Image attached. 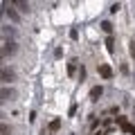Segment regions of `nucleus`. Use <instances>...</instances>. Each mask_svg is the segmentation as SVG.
<instances>
[{
	"instance_id": "obj_1",
	"label": "nucleus",
	"mask_w": 135,
	"mask_h": 135,
	"mask_svg": "<svg viewBox=\"0 0 135 135\" xmlns=\"http://www.w3.org/2000/svg\"><path fill=\"white\" fill-rule=\"evenodd\" d=\"M99 74L104 79H110L113 77V70H110V65H99Z\"/></svg>"
},
{
	"instance_id": "obj_2",
	"label": "nucleus",
	"mask_w": 135,
	"mask_h": 135,
	"mask_svg": "<svg viewBox=\"0 0 135 135\" xmlns=\"http://www.w3.org/2000/svg\"><path fill=\"white\" fill-rule=\"evenodd\" d=\"M101 92H104V88H101V86H95V88L90 90V99H92V101H97V99L101 97Z\"/></svg>"
},
{
	"instance_id": "obj_3",
	"label": "nucleus",
	"mask_w": 135,
	"mask_h": 135,
	"mask_svg": "<svg viewBox=\"0 0 135 135\" xmlns=\"http://www.w3.org/2000/svg\"><path fill=\"white\" fill-rule=\"evenodd\" d=\"M11 79H14V74H11L9 70H7V68H5V70H2V81L7 83V81H11Z\"/></svg>"
},
{
	"instance_id": "obj_4",
	"label": "nucleus",
	"mask_w": 135,
	"mask_h": 135,
	"mask_svg": "<svg viewBox=\"0 0 135 135\" xmlns=\"http://www.w3.org/2000/svg\"><path fill=\"white\" fill-rule=\"evenodd\" d=\"M14 5L18 7V9L23 11V14H27V11H29V5H27V2H14Z\"/></svg>"
},
{
	"instance_id": "obj_5",
	"label": "nucleus",
	"mask_w": 135,
	"mask_h": 135,
	"mask_svg": "<svg viewBox=\"0 0 135 135\" xmlns=\"http://www.w3.org/2000/svg\"><path fill=\"white\" fill-rule=\"evenodd\" d=\"M14 52V43H5V50H2V56H7V54Z\"/></svg>"
},
{
	"instance_id": "obj_6",
	"label": "nucleus",
	"mask_w": 135,
	"mask_h": 135,
	"mask_svg": "<svg viewBox=\"0 0 135 135\" xmlns=\"http://www.w3.org/2000/svg\"><path fill=\"white\" fill-rule=\"evenodd\" d=\"M74 63H77V61H70V63H68V72H70V74H74V70H77Z\"/></svg>"
},
{
	"instance_id": "obj_7",
	"label": "nucleus",
	"mask_w": 135,
	"mask_h": 135,
	"mask_svg": "<svg viewBox=\"0 0 135 135\" xmlns=\"http://www.w3.org/2000/svg\"><path fill=\"white\" fill-rule=\"evenodd\" d=\"M101 29H104V32H108V34H110L113 25H110V23H108V20H106V23H101Z\"/></svg>"
},
{
	"instance_id": "obj_8",
	"label": "nucleus",
	"mask_w": 135,
	"mask_h": 135,
	"mask_svg": "<svg viewBox=\"0 0 135 135\" xmlns=\"http://www.w3.org/2000/svg\"><path fill=\"white\" fill-rule=\"evenodd\" d=\"M113 43H115V41H113V36H108V38H106V45H108V52H113V50H115V47H113Z\"/></svg>"
},
{
	"instance_id": "obj_9",
	"label": "nucleus",
	"mask_w": 135,
	"mask_h": 135,
	"mask_svg": "<svg viewBox=\"0 0 135 135\" xmlns=\"http://www.w3.org/2000/svg\"><path fill=\"white\" fill-rule=\"evenodd\" d=\"M11 97V90H7V88H2V101H7Z\"/></svg>"
},
{
	"instance_id": "obj_10",
	"label": "nucleus",
	"mask_w": 135,
	"mask_h": 135,
	"mask_svg": "<svg viewBox=\"0 0 135 135\" xmlns=\"http://www.w3.org/2000/svg\"><path fill=\"white\" fill-rule=\"evenodd\" d=\"M59 126H61V122H59V119H54L52 124H50V131H59Z\"/></svg>"
},
{
	"instance_id": "obj_11",
	"label": "nucleus",
	"mask_w": 135,
	"mask_h": 135,
	"mask_svg": "<svg viewBox=\"0 0 135 135\" xmlns=\"http://www.w3.org/2000/svg\"><path fill=\"white\" fill-rule=\"evenodd\" d=\"M7 14H9V18H11V20H18V16L14 14V9H7Z\"/></svg>"
}]
</instances>
